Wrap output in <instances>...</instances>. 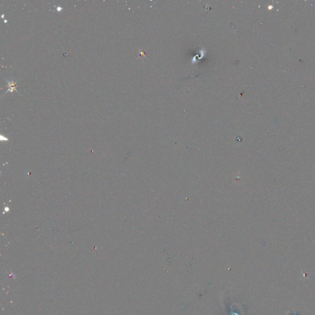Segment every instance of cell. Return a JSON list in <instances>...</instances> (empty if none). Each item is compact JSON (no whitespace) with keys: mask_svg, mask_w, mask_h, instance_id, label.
I'll return each mask as SVG.
<instances>
[{"mask_svg":"<svg viewBox=\"0 0 315 315\" xmlns=\"http://www.w3.org/2000/svg\"><path fill=\"white\" fill-rule=\"evenodd\" d=\"M6 82H7V83H8V91H7L4 94L3 96H5V94H6L8 92H12L14 91H16V92H17L19 95H20V92L17 90V83L18 82V81H20V79H18V81H15V82L13 80H12V81H9V80H8V79H6Z\"/></svg>","mask_w":315,"mask_h":315,"instance_id":"6da1fadb","label":"cell"},{"mask_svg":"<svg viewBox=\"0 0 315 315\" xmlns=\"http://www.w3.org/2000/svg\"><path fill=\"white\" fill-rule=\"evenodd\" d=\"M62 9V8H60V7H58V8H57V11H61Z\"/></svg>","mask_w":315,"mask_h":315,"instance_id":"7a4b0ae2","label":"cell"}]
</instances>
